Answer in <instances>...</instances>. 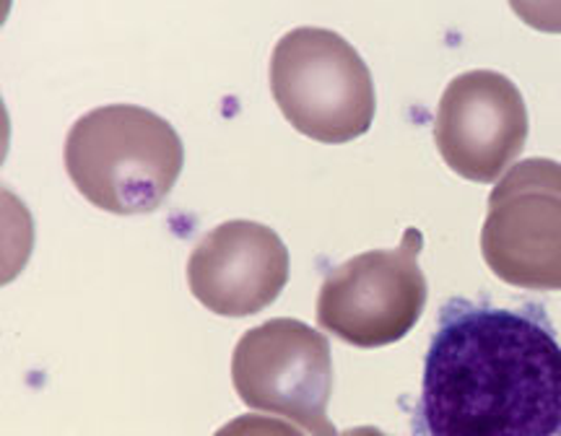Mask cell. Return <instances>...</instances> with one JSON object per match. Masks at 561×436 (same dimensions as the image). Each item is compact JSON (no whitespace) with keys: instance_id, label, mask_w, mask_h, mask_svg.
<instances>
[{"instance_id":"obj_7","label":"cell","mask_w":561,"mask_h":436,"mask_svg":"<svg viewBox=\"0 0 561 436\" xmlns=\"http://www.w3.org/2000/svg\"><path fill=\"white\" fill-rule=\"evenodd\" d=\"M528 130L520 89L496 70H468L442 94L434 144L453 172L486 185L520 157Z\"/></svg>"},{"instance_id":"obj_5","label":"cell","mask_w":561,"mask_h":436,"mask_svg":"<svg viewBox=\"0 0 561 436\" xmlns=\"http://www.w3.org/2000/svg\"><path fill=\"white\" fill-rule=\"evenodd\" d=\"M419 250L421 234L409 229L401 248L362 252L333 268L318 294V325L356 348L403 341L430 297Z\"/></svg>"},{"instance_id":"obj_10","label":"cell","mask_w":561,"mask_h":436,"mask_svg":"<svg viewBox=\"0 0 561 436\" xmlns=\"http://www.w3.org/2000/svg\"><path fill=\"white\" fill-rule=\"evenodd\" d=\"M335 436H388V434L380 432L377 426H354V428H346V432H339Z\"/></svg>"},{"instance_id":"obj_6","label":"cell","mask_w":561,"mask_h":436,"mask_svg":"<svg viewBox=\"0 0 561 436\" xmlns=\"http://www.w3.org/2000/svg\"><path fill=\"white\" fill-rule=\"evenodd\" d=\"M486 265L504 284L561 291V164L523 159L489 195L481 229Z\"/></svg>"},{"instance_id":"obj_1","label":"cell","mask_w":561,"mask_h":436,"mask_svg":"<svg viewBox=\"0 0 561 436\" xmlns=\"http://www.w3.org/2000/svg\"><path fill=\"white\" fill-rule=\"evenodd\" d=\"M424 436H561V343L538 305L453 297L424 358Z\"/></svg>"},{"instance_id":"obj_4","label":"cell","mask_w":561,"mask_h":436,"mask_svg":"<svg viewBox=\"0 0 561 436\" xmlns=\"http://www.w3.org/2000/svg\"><path fill=\"white\" fill-rule=\"evenodd\" d=\"M231 382L252 411L299 424L312 436H335L333 356L328 337L301 320L276 318L248 330L231 356Z\"/></svg>"},{"instance_id":"obj_3","label":"cell","mask_w":561,"mask_h":436,"mask_svg":"<svg viewBox=\"0 0 561 436\" xmlns=\"http://www.w3.org/2000/svg\"><path fill=\"white\" fill-rule=\"evenodd\" d=\"M271 91L291 128L320 144H348L371 128L375 81L341 34L299 26L278 39Z\"/></svg>"},{"instance_id":"obj_9","label":"cell","mask_w":561,"mask_h":436,"mask_svg":"<svg viewBox=\"0 0 561 436\" xmlns=\"http://www.w3.org/2000/svg\"><path fill=\"white\" fill-rule=\"evenodd\" d=\"M214 436H305L299 428H294L289 421L271 418V416H248L231 418L229 424H224Z\"/></svg>"},{"instance_id":"obj_8","label":"cell","mask_w":561,"mask_h":436,"mask_svg":"<svg viewBox=\"0 0 561 436\" xmlns=\"http://www.w3.org/2000/svg\"><path fill=\"white\" fill-rule=\"evenodd\" d=\"M289 280V250L265 223L227 221L210 229L187 260L193 297L219 318H250L278 299Z\"/></svg>"},{"instance_id":"obj_2","label":"cell","mask_w":561,"mask_h":436,"mask_svg":"<svg viewBox=\"0 0 561 436\" xmlns=\"http://www.w3.org/2000/svg\"><path fill=\"white\" fill-rule=\"evenodd\" d=\"M185 167L180 133L157 112L107 104L87 112L66 138V169L91 206L115 216L157 210Z\"/></svg>"}]
</instances>
